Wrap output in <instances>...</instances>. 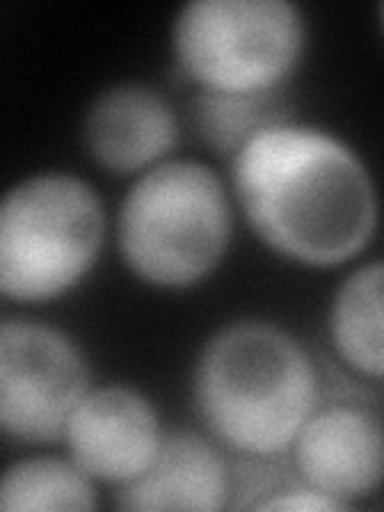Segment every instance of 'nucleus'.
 <instances>
[{
	"label": "nucleus",
	"mask_w": 384,
	"mask_h": 512,
	"mask_svg": "<svg viewBox=\"0 0 384 512\" xmlns=\"http://www.w3.org/2000/svg\"><path fill=\"white\" fill-rule=\"evenodd\" d=\"M109 244V208L87 176L36 170L0 192V298L55 304L84 288Z\"/></svg>",
	"instance_id": "4"
},
{
	"label": "nucleus",
	"mask_w": 384,
	"mask_h": 512,
	"mask_svg": "<svg viewBox=\"0 0 384 512\" xmlns=\"http://www.w3.org/2000/svg\"><path fill=\"white\" fill-rule=\"evenodd\" d=\"M295 109L282 96H237V93H192L189 125L215 157L231 160L263 128L292 119Z\"/></svg>",
	"instance_id": "13"
},
{
	"label": "nucleus",
	"mask_w": 384,
	"mask_h": 512,
	"mask_svg": "<svg viewBox=\"0 0 384 512\" xmlns=\"http://www.w3.org/2000/svg\"><path fill=\"white\" fill-rule=\"evenodd\" d=\"M327 304V336L336 362L352 375L381 384L384 378V266L378 256L346 266Z\"/></svg>",
	"instance_id": "11"
},
{
	"label": "nucleus",
	"mask_w": 384,
	"mask_h": 512,
	"mask_svg": "<svg viewBox=\"0 0 384 512\" xmlns=\"http://www.w3.org/2000/svg\"><path fill=\"white\" fill-rule=\"evenodd\" d=\"M100 487L64 452L32 448L0 468V512H93Z\"/></svg>",
	"instance_id": "12"
},
{
	"label": "nucleus",
	"mask_w": 384,
	"mask_h": 512,
	"mask_svg": "<svg viewBox=\"0 0 384 512\" xmlns=\"http://www.w3.org/2000/svg\"><path fill=\"white\" fill-rule=\"evenodd\" d=\"M324 400L301 336L269 317H234L205 336L189 368L199 429L231 458H285Z\"/></svg>",
	"instance_id": "2"
},
{
	"label": "nucleus",
	"mask_w": 384,
	"mask_h": 512,
	"mask_svg": "<svg viewBox=\"0 0 384 512\" xmlns=\"http://www.w3.org/2000/svg\"><path fill=\"white\" fill-rule=\"evenodd\" d=\"M180 112L164 90L144 80H119L93 96L80 119V141L96 167L135 180L180 148Z\"/></svg>",
	"instance_id": "9"
},
{
	"label": "nucleus",
	"mask_w": 384,
	"mask_h": 512,
	"mask_svg": "<svg viewBox=\"0 0 384 512\" xmlns=\"http://www.w3.org/2000/svg\"><path fill=\"white\" fill-rule=\"evenodd\" d=\"M167 39L196 93L282 96L308 58L311 23L295 0H189Z\"/></svg>",
	"instance_id": "5"
},
{
	"label": "nucleus",
	"mask_w": 384,
	"mask_h": 512,
	"mask_svg": "<svg viewBox=\"0 0 384 512\" xmlns=\"http://www.w3.org/2000/svg\"><path fill=\"white\" fill-rule=\"evenodd\" d=\"M237 218L276 260L346 269L372 250L381 221L365 154L327 125L298 116L263 128L228 160Z\"/></svg>",
	"instance_id": "1"
},
{
	"label": "nucleus",
	"mask_w": 384,
	"mask_h": 512,
	"mask_svg": "<svg viewBox=\"0 0 384 512\" xmlns=\"http://www.w3.org/2000/svg\"><path fill=\"white\" fill-rule=\"evenodd\" d=\"M231 487V455L212 436L202 429H167L148 468L112 490V506L125 512H224Z\"/></svg>",
	"instance_id": "10"
},
{
	"label": "nucleus",
	"mask_w": 384,
	"mask_h": 512,
	"mask_svg": "<svg viewBox=\"0 0 384 512\" xmlns=\"http://www.w3.org/2000/svg\"><path fill=\"white\" fill-rule=\"evenodd\" d=\"M93 368L77 336L42 317H0V439L61 445L68 416L90 391Z\"/></svg>",
	"instance_id": "6"
},
{
	"label": "nucleus",
	"mask_w": 384,
	"mask_h": 512,
	"mask_svg": "<svg viewBox=\"0 0 384 512\" xmlns=\"http://www.w3.org/2000/svg\"><path fill=\"white\" fill-rule=\"evenodd\" d=\"M234 224L224 173L196 157H170L128 183L109 218V240L135 282L183 295L224 266Z\"/></svg>",
	"instance_id": "3"
},
{
	"label": "nucleus",
	"mask_w": 384,
	"mask_h": 512,
	"mask_svg": "<svg viewBox=\"0 0 384 512\" xmlns=\"http://www.w3.org/2000/svg\"><path fill=\"white\" fill-rule=\"evenodd\" d=\"M285 461L298 480L346 509L372 500L384 477V423L378 410L359 400H320Z\"/></svg>",
	"instance_id": "8"
},
{
	"label": "nucleus",
	"mask_w": 384,
	"mask_h": 512,
	"mask_svg": "<svg viewBox=\"0 0 384 512\" xmlns=\"http://www.w3.org/2000/svg\"><path fill=\"white\" fill-rule=\"evenodd\" d=\"M167 423L157 400L128 381L90 384L64 426V455L96 487H122L138 477L164 442Z\"/></svg>",
	"instance_id": "7"
},
{
	"label": "nucleus",
	"mask_w": 384,
	"mask_h": 512,
	"mask_svg": "<svg viewBox=\"0 0 384 512\" xmlns=\"http://www.w3.org/2000/svg\"><path fill=\"white\" fill-rule=\"evenodd\" d=\"M256 509H266V512H288V509H298V512H304V509H308V512H346V506L340 500H333V496L308 487L304 480H292L288 487L266 496V500Z\"/></svg>",
	"instance_id": "14"
}]
</instances>
